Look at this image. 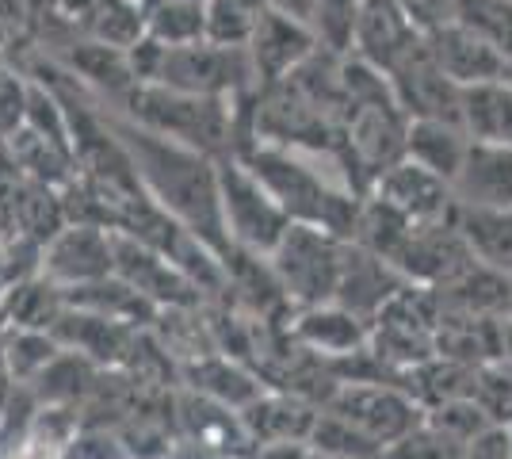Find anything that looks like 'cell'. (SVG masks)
I'll list each match as a JSON object with an SVG mask.
<instances>
[{"label": "cell", "instance_id": "cell-1", "mask_svg": "<svg viewBox=\"0 0 512 459\" xmlns=\"http://www.w3.org/2000/svg\"><path fill=\"white\" fill-rule=\"evenodd\" d=\"M107 127L123 142L134 161V173L142 180L146 196L161 203L176 222H184L195 238H203L214 253L226 261L234 253L226 222H222V184H218V161L207 153L180 146L172 138L138 127L134 119L107 115Z\"/></svg>", "mask_w": 512, "mask_h": 459}, {"label": "cell", "instance_id": "cell-2", "mask_svg": "<svg viewBox=\"0 0 512 459\" xmlns=\"http://www.w3.org/2000/svg\"><path fill=\"white\" fill-rule=\"evenodd\" d=\"M344 257H348V238L321 230V226L291 222V230L283 234L268 264L291 303L318 306L337 299Z\"/></svg>", "mask_w": 512, "mask_h": 459}, {"label": "cell", "instance_id": "cell-3", "mask_svg": "<svg viewBox=\"0 0 512 459\" xmlns=\"http://www.w3.org/2000/svg\"><path fill=\"white\" fill-rule=\"evenodd\" d=\"M218 184H222V222H226L230 245L268 261L283 241V234L291 230V215L256 180L253 169L237 157L218 161Z\"/></svg>", "mask_w": 512, "mask_h": 459}, {"label": "cell", "instance_id": "cell-4", "mask_svg": "<svg viewBox=\"0 0 512 459\" xmlns=\"http://www.w3.org/2000/svg\"><path fill=\"white\" fill-rule=\"evenodd\" d=\"M153 85L172 88V92H192V96H249L260 88L249 46H218V43H188L169 46L165 62Z\"/></svg>", "mask_w": 512, "mask_h": 459}, {"label": "cell", "instance_id": "cell-5", "mask_svg": "<svg viewBox=\"0 0 512 459\" xmlns=\"http://www.w3.org/2000/svg\"><path fill=\"white\" fill-rule=\"evenodd\" d=\"M325 410L352 421L383 448L406 440L413 429L425 425V406L417 402V394L398 383H383V379H341V387L325 402Z\"/></svg>", "mask_w": 512, "mask_h": 459}, {"label": "cell", "instance_id": "cell-6", "mask_svg": "<svg viewBox=\"0 0 512 459\" xmlns=\"http://www.w3.org/2000/svg\"><path fill=\"white\" fill-rule=\"evenodd\" d=\"M111 253H115L111 276H119L138 295H146L153 306H199L203 291L153 245L130 238L123 230H111Z\"/></svg>", "mask_w": 512, "mask_h": 459}, {"label": "cell", "instance_id": "cell-7", "mask_svg": "<svg viewBox=\"0 0 512 459\" xmlns=\"http://www.w3.org/2000/svg\"><path fill=\"white\" fill-rule=\"evenodd\" d=\"M421 43H425L421 23L398 0H363L348 54H356L367 66L383 69L390 77Z\"/></svg>", "mask_w": 512, "mask_h": 459}, {"label": "cell", "instance_id": "cell-8", "mask_svg": "<svg viewBox=\"0 0 512 459\" xmlns=\"http://www.w3.org/2000/svg\"><path fill=\"white\" fill-rule=\"evenodd\" d=\"M115 272V253H111V230L104 226H77L69 222L62 234L46 241L43 268L39 276L54 287H85L96 280H107Z\"/></svg>", "mask_w": 512, "mask_h": 459}, {"label": "cell", "instance_id": "cell-9", "mask_svg": "<svg viewBox=\"0 0 512 459\" xmlns=\"http://www.w3.org/2000/svg\"><path fill=\"white\" fill-rule=\"evenodd\" d=\"M318 46V31L306 20H295L287 12H276V8H260L253 43H249L260 88H272L279 81H287Z\"/></svg>", "mask_w": 512, "mask_h": 459}, {"label": "cell", "instance_id": "cell-10", "mask_svg": "<svg viewBox=\"0 0 512 459\" xmlns=\"http://www.w3.org/2000/svg\"><path fill=\"white\" fill-rule=\"evenodd\" d=\"M428 54L459 88L490 85V81L512 77L509 54L455 20L436 27V31H428Z\"/></svg>", "mask_w": 512, "mask_h": 459}, {"label": "cell", "instance_id": "cell-11", "mask_svg": "<svg viewBox=\"0 0 512 459\" xmlns=\"http://www.w3.org/2000/svg\"><path fill=\"white\" fill-rule=\"evenodd\" d=\"M390 85H394L398 104L409 111V119H459L463 123V88L432 62L428 35L425 43L390 73Z\"/></svg>", "mask_w": 512, "mask_h": 459}, {"label": "cell", "instance_id": "cell-12", "mask_svg": "<svg viewBox=\"0 0 512 459\" xmlns=\"http://www.w3.org/2000/svg\"><path fill=\"white\" fill-rule=\"evenodd\" d=\"M367 196L390 203L409 222H448L455 215V196H451L448 180L421 169L409 157H402L398 165H390L383 176H375Z\"/></svg>", "mask_w": 512, "mask_h": 459}, {"label": "cell", "instance_id": "cell-13", "mask_svg": "<svg viewBox=\"0 0 512 459\" xmlns=\"http://www.w3.org/2000/svg\"><path fill=\"white\" fill-rule=\"evenodd\" d=\"M291 337L321 360H352V356H363L371 345V322H363L360 314H352L341 303L299 306V318L291 322Z\"/></svg>", "mask_w": 512, "mask_h": 459}, {"label": "cell", "instance_id": "cell-14", "mask_svg": "<svg viewBox=\"0 0 512 459\" xmlns=\"http://www.w3.org/2000/svg\"><path fill=\"white\" fill-rule=\"evenodd\" d=\"M409 280L386 264L383 257L360 249L356 241H348V257H344L341 287H337V299L333 303L348 306L352 314H360L363 322H375L386 306L398 299V291H406Z\"/></svg>", "mask_w": 512, "mask_h": 459}, {"label": "cell", "instance_id": "cell-15", "mask_svg": "<svg viewBox=\"0 0 512 459\" xmlns=\"http://www.w3.org/2000/svg\"><path fill=\"white\" fill-rule=\"evenodd\" d=\"M451 196L455 207H512V146L474 138L451 180Z\"/></svg>", "mask_w": 512, "mask_h": 459}, {"label": "cell", "instance_id": "cell-16", "mask_svg": "<svg viewBox=\"0 0 512 459\" xmlns=\"http://www.w3.org/2000/svg\"><path fill=\"white\" fill-rule=\"evenodd\" d=\"M50 333L58 337L62 349L81 352L100 368L123 364V360H130V352H138V329L100 318L92 310H77V306H65V314Z\"/></svg>", "mask_w": 512, "mask_h": 459}, {"label": "cell", "instance_id": "cell-17", "mask_svg": "<svg viewBox=\"0 0 512 459\" xmlns=\"http://www.w3.org/2000/svg\"><path fill=\"white\" fill-rule=\"evenodd\" d=\"M318 406L306 402L291 391H264L256 402H249L241 410V421L249 429V437L256 444H310V433H314V421H318Z\"/></svg>", "mask_w": 512, "mask_h": 459}, {"label": "cell", "instance_id": "cell-18", "mask_svg": "<svg viewBox=\"0 0 512 459\" xmlns=\"http://www.w3.org/2000/svg\"><path fill=\"white\" fill-rule=\"evenodd\" d=\"M451 222L474 264L512 276V207H455Z\"/></svg>", "mask_w": 512, "mask_h": 459}, {"label": "cell", "instance_id": "cell-19", "mask_svg": "<svg viewBox=\"0 0 512 459\" xmlns=\"http://www.w3.org/2000/svg\"><path fill=\"white\" fill-rule=\"evenodd\" d=\"M470 131L459 123V119H413L409 123V138H406V157L417 161L428 173L444 176V180H455L463 157L470 150Z\"/></svg>", "mask_w": 512, "mask_h": 459}, {"label": "cell", "instance_id": "cell-20", "mask_svg": "<svg viewBox=\"0 0 512 459\" xmlns=\"http://www.w3.org/2000/svg\"><path fill=\"white\" fill-rule=\"evenodd\" d=\"M184 379H188V387L195 394H203L211 402H222V406H230L237 414L268 391L260 383V375H253L245 364H237V360L222 356V352H211V356H199L192 364H184Z\"/></svg>", "mask_w": 512, "mask_h": 459}, {"label": "cell", "instance_id": "cell-21", "mask_svg": "<svg viewBox=\"0 0 512 459\" xmlns=\"http://www.w3.org/2000/svg\"><path fill=\"white\" fill-rule=\"evenodd\" d=\"M65 303L77 306V310H92L100 318H111V322H123V326H134V329L153 326L157 314H161V306H153L146 295H138L119 276H107V280H96V284H85V287H69L65 291Z\"/></svg>", "mask_w": 512, "mask_h": 459}, {"label": "cell", "instance_id": "cell-22", "mask_svg": "<svg viewBox=\"0 0 512 459\" xmlns=\"http://www.w3.org/2000/svg\"><path fill=\"white\" fill-rule=\"evenodd\" d=\"M65 291L43 276L12 284L0 295V329H50L65 314Z\"/></svg>", "mask_w": 512, "mask_h": 459}, {"label": "cell", "instance_id": "cell-23", "mask_svg": "<svg viewBox=\"0 0 512 459\" xmlns=\"http://www.w3.org/2000/svg\"><path fill=\"white\" fill-rule=\"evenodd\" d=\"M463 127L478 142L512 146V77L463 88Z\"/></svg>", "mask_w": 512, "mask_h": 459}, {"label": "cell", "instance_id": "cell-24", "mask_svg": "<svg viewBox=\"0 0 512 459\" xmlns=\"http://www.w3.org/2000/svg\"><path fill=\"white\" fill-rule=\"evenodd\" d=\"M8 146H12L16 161H20L23 180H31V184H46V188H58L62 192L65 184L77 176L73 153L58 150L54 142H46V138H39V134L27 131V127L8 134Z\"/></svg>", "mask_w": 512, "mask_h": 459}, {"label": "cell", "instance_id": "cell-25", "mask_svg": "<svg viewBox=\"0 0 512 459\" xmlns=\"http://www.w3.org/2000/svg\"><path fill=\"white\" fill-rule=\"evenodd\" d=\"M96 375H100V364H92L81 352L65 349L62 356L31 383V391L39 398V406H77L88 391H96Z\"/></svg>", "mask_w": 512, "mask_h": 459}, {"label": "cell", "instance_id": "cell-26", "mask_svg": "<svg viewBox=\"0 0 512 459\" xmlns=\"http://www.w3.org/2000/svg\"><path fill=\"white\" fill-rule=\"evenodd\" d=\"M85 31L92 43L130 50L146 39V4L142 0H100L85 16Z\"/></svg>", "mask_w": 512, "mask_h": 459}, {"label": "cell", "instance_id": "cell-27", "mask_svg": "<svg viewBox=\"0 0 512 459\" xmlns=\"http://www.w3.org/2000/svg\"><path fill=\"white\" fill-rule=\"evenodd\" d=\"M146 35L165 46H188L207 35V0H153L146 4Z\"/></svg>", "mask_w": 512, "mask_h": 459}, {"label": "cell", "instance_id": "cell-28", "mask_svg": "<svg viewBox=\"0 0 512 459\" xmlns=\"http://www.w3.org/2000/svg\"><path fill=\"white\" fill-rule=\"evenodd\" d=\"M0 337H4V360L16 387H31L65 352L58 337L46 329H0Z\"/></svg>", "mask_w": 512, "mask_h": 459}, {"label": "cell", "instance_id": "cell-29", "mask_svg": "<svg viewBox=\"0 0 512 459\" xmlns=\"http://www.w3.org/2000/svg\"><path fill=\"white\" fill-rule=\"evenodd\" d=\"M310 448L314 452H329V456L341 459H383L386 448L379 440H371L363 429H356L352 421H344L333 410H321L314 421V433H310Z\"/></svg>", "mask_w": 512, "mask_h": 459}, {"label": "cell", "instance_id": "cell-30", "mask_svg": "<svg viewBox=\"0 0 512 459\" xmlns=\"http://www.w3.org/2000/svg\"><path fill=\"white\" fill-rule=\"evenodd\" d=\"M256 8L253 0H207V43L218 46H249L256 31Z\"/></svg>", "mask_w": 512, "mask_h": 459}, {"label": "cell", "instance_id": "cell-31", "mask_svg": "<svg viewBox=\"0 0 512 459\" xmlns=\"http://www.w3.org/2000/svg\"><path fill=\"white\" fill-rule=\"evenodd\" d=\"M451 20L478 31L512 58V0H455Z\"/></svg>", "mask_w": 512, "mask_h": 459}, {"label": "cell", "instance_id": "cell-32", "mask_svg": "<svg viewBox=\"0 0 512 459\" xmlns=\"http://www.w3.org/2000/svg\"><path fill=\"white\" fill-rule=\"evenodd\" d=\"M493 425L512 429V360L497 356L490 364H482L474 375V394H470Z\"/></svg>", "mask_w": 512, "mask_h": 459}, {"label": "cell", "instance_id": "cell-33", "mask_svg": "<svg viewBox=\"0 0 512 459\" xmlns=\"http://www.w3.org/2000/svg\"><path fill=\"white\" fill-rule=\"evenodd\" d=\"M425 421L432 429H440L444 437L459 440V444H470L474 437H482L486 429H493V421L486 417V410L474 402V398H451V402H440L425 414Z\"/></svg>", "mask_w": 512, "mask_h": 459}, {"label": "cell", "instance_id": "cell-34", "mask_svg": "<svg viewBox=\"0 0 512 459\" xmlns=\"http://www.w3.org/2000/svg\"><path fill=\"white\" fill-rule=\"evenodd\" d=\"M463 452H467V444L444 437L440 429H432L425 421V425L413 429L406 440L390 444L383 459H463Z\"/></svg>", "mask_w": 512, "mask_h": 459}, {"label": "cell", "instance_id": "cell-35", "mask_svg": "<svg viewBox=\"0 0 512 459\" xmlns=\"http://www.w3.org/2000/svg\"><path fill=\"white\" fill-rule=\"evenodd\" d=\"M62 459H130V452L123 448V437L107 429H81L65 444Z\"/></svg>", "mask_w": 512, "mask_h": 459}, {"label": "cell", "instance_id": "cell-36", "mask_svg": "<svg viewBox=\"0 0 512 459\" xmlns=\"http://www.w3.org/2000/svg\"><path fill=\"white\" fill-rule=\"evenodd\" d=\"M27 92H31V81H20L0 69V138L16 134L27 123Z\"/></svg>", "mask_w": 512, "mask_h": 459}, {"label": "cell", "instance_id": "cell-37", "mask_svg": "<svg viewBox=\"0 0 512 459\" xmlns=\"http://www.w3.org/2000/svg\"><path fill=\"white\" fill-rule=\"evenodd\" d=\"M463 459H512V429L493 425L482 437H474L467 444Z\"/></svg>", "mask_w": 512, "mask_h": 459}, {"label": "cell", "instance_id": "cell-38", "mask_svg": "<svg viewBox=\"0 0 512 459\" xmlns=\"http://www.w3.org/2000/svg\"><path fill=\"white\" fill-rule=\"evenodd\" d=\"M398 4L421 23L425 35L436 31V27H444V23H451V12H455V0H398Z\"/></svg>", "mask_w": 512, "mask_h": 459}, {"label": "cell", "instance_id": "cell-39", "mask_svg": "<svg viewBox=\"0 0 512 459\" xmlns=\"http://www.w3.org/2000/svg\"><path fill=\"white\" fill-rule=\"evenodd\" d=\"M249 459H310V444H256V452Z\"/></svg>", "mask_w": 512, "mask_h": 459}, {"label": "cell", "instance_id": "cell-40", "mask_svg": "<svg viewBox=\"0 0 512 459\" xmlns=\"http://www.w3.org/2000/svg\"><path fill=\"white\" fill-rule=\"evenodd\" d=\"M96 4H100V0H58V8H62L65 16H73V20H85Z\"/></svg>", "mask_w": 512, "mask_h": 459}, {"label": "cell", "instance_id": "cell-41", "mask_svg": "<svg viewBox=\"0 0 512 459\" xmlns=\"http://www.w3.org/2000/svg\"><path fill=\"white\" fill-rule=\"evenodd\" d=\"M501 356L512 360V318H501Z\"/></svg>", "mask_w": 512, "mask_h": 459}, {"label": "cell", "instance_id": "cell-42", "mask_svg": "<svg viewBox=\"0 0 512 459\" xmlns=\"http://www.w3.org/2000/svg\"><path fill=\"white\" fill-rule=\"evenodd\" d=\"M8 284H12V280H8V261H4V241H0V295L8 291Z\"/></svg>", "mask_w": 512, "mask_h": 459}, {"label": "cell", "instance_id": "cell-43", "mask_svg": "<svg viewBox=\"0 0 512 459\" xmlns=\"http://www.w3.org/2000/svg\"><path fill=\"white\" fill-rule=\"evenodd\" d=\"M310 459H341V456H329V452H314V448H310Z\"/></svg>", "mask_w": 512, "mask_h": 459}, {"label": "cell", "instance_id": "cell-44", "mask_svg": "<svg viewBox=\"0 0 512 459\" xmlns=\"http://www.w3.org/2000/svg\"><path fill=\"white\" fill-rule=\"evenodd\" d=\"M505 318H512V276H509V314Z\"/></svg>", "mask_w": 512, "mask_h": 459}, {"label": "cell", "instance_id": "cell-45", "mask_svg": "<svg viewBox=\"0 0 512 459\" xmlns=\"http://www.w3.org/2000/svg\"><path fill=\"white\" fill-rule=\"evenodd\" d=\"M142 4H153V0H142Z\"/></svg>", "mask_w": 512, "mask_h": 459}]
</instances>
